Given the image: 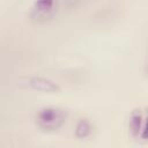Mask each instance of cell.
<instances>
[{
  "instance_id": "cell-5",
  "label": "cell",
  "mask_w": 148,
  "mask_h": 148,
  "mask_svg": "<svg viewBox=\"0 0 148 148\" xmlns=\"http://www.w3.org/2000/svg\"><path fill=\"white\" fill-rule=\"evenodd\" d=\"M92 133V124L87 118H81L77 120L74 127V135L76 139L83 140L91 135Z\"/></svg>"
},
{
  "instance_id": "cell-3",
  "label": "cell",
  "mask_w": 148,
  "mask_h": 148,
  "mask_svg": "<svg viewBox=\"0 0 148 148\" xmlns=\"http://www.w3.org/2000/svg\"><path fill=\"white\" fill-rule=\"evenodd\" d=\"M146 125L147 113L142 108H135L131 111L128 117V132L130 135L138 141H146Z\"/></svg>"
},
{
  "instance_id": "cell-2",
  "label": "cell",
  "mask_w": 148,
  "mask_h": 148,
  "mask_svg": "<svg viewBox=\"0 0 148 148\" xmlns=\"http://www.w3.org/2000/svg\"><path fill=\"white\" fill-rule=\"evenodd\" d=\"M58 0H35L29 10V18L34 23H45L57 13Z\"/></svg>"
},
{
  "instance_id": "cell-1",
  "label": "cell",
  "mask_w": 148,
  "mask_h": 148,
  "mask_svg": "<svg viewBox=\"0 0 148 148\" xmlns=\"http://www.w3.org/2000/svg\"><path fill=\"white\" fill-rule=\"evenodd\" d=\"M67 119V113L59 106H44L36 113L35 120L39 130L44 132H56L60 130Z\"/></svg>"
},
{
  "instance_id": "cell-4",
  "label": "cell",
  "mask_w": 148,
  "mask_h": 148,
  "mask_svg": "<svg viewBox=\"0 0 148 148\" xmlns=\"http://www.w3.org/2000/svg\"><path fill=\"white\" fill-rule=\"evenodd\" d=\"M28 86L32 90L39 91V92L56 94V92L60 91V87L58 83H56L51 79L44 77V76H31L28 80Z\"/></svg>"
}]
</instances>
